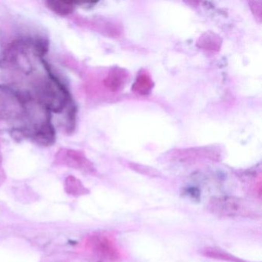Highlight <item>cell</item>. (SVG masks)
Wrapping results in <instances>:
<instances>
[{
	"label": "cell",
	"mask_w": 262,
	"mask_h": 262,
	"mask_svg": "<svg viewBox=\"0 0 262 262\" xmlns=\"http://www.w3.org/2000/svg\"><path fill=\"white\" fill-rule=\"evenodd\" d=\"M85 248L95 258L102 262H115L121 257L116 241L105 233H96L87 237Z\"/></svg>",
	"instance_id": "5b68a950"
},
{
	"label": "cell",
	"mask_w": 262,
	"mask_h": 262,
	"mask_svg": "<svg viewBox=\"0 0 262 262\" xmlns=\"http://www.w3.org/2000/svg\"><path fill=\"white\" fill-rule=\"evenodd\" d=\"M45 74L35 73L30 76L27 91L35 103L50 113H62L74 102L68 86L55 73L51 65L41 60Z\"/></svg>",
	"instance_id": "6da1fadb"
},
{
	"label": "cell",
	"mask_w": 262,
	"mask_h": 262,
	"mask_svg": "<svg viewBox=\"0 0 262 262\" xmlns=\"http://www.w3.org/2000/svg\"><path fill=\"white\" fill-rule=\"evenodd\" d=\"M6 179V173L3 165V154L1 146H0V185H2Z\"/></svg>",
	"instance_id": "4fadbf2b"
},
{
	"label": "cell",
	"mask_w": 262,
	"mask_h": 262,
	"mask_svg": "<svg viewBox=\"0 0 262 262\" xmlns=\"http://www.w3.org/2000/svg\"><path fill=\"white\" fill-rule=\"evenodd\" d=\"M207 210L214 215L226 219L254 217L257 211L246 201L234 196L211 198L207 204Z\"/></svg>",
	"instance_id": "277c9868"
},
{
	"label": "cell",
	"mask_w": 262,
	"mask_h": 262,
	"mask_svg": "<svg viewBox=\"0 0 262 262\" xmlns=\"http://www.w3.org/2000/svg\"><path fill=\"white\" fill-rule=\"evenodd\" d=\"M55 164L68 167L90 174H96V168L85 153L72 148H61L54 158Z\"/></svg>",
	"instance_id": "8992f818"
},
{
	"label": "cell",
	"mask_w": 262,
	"mask_h": 262,
	"mask_svg": "<svg viewBox=\"0 0 262 262\" xmlns=\"http://www.w3.org/2000/svg\"><path fill=\"white\" fill-rule=\"evenodd\" d=\"M35 102L27 91L12 85H0V122L24 123Z\"/></svg>",
	"instance_id": "7a4b0ae2"
},
{
	"label": "cell",
	"mask_w": 262,
	"mask_h": 262,
	"mask_svg": "<svg viewBox=\"0 0 262 262\" xmlns=\"http://www.w3.org/2000/svg\"><path fill=\"white\" fill-rule=\"evenodd\" d=\"M10 135L17 141L29 139L36 145L50 147L56 141V132L51 120V115L36 122L13 127Z\"/></svg>",
	"instance_id": "3957f363"
},
{
	"label": "cell",
	"mask_w": 262,
	"mask_h": 262,
	"mask_svg": "<svg viewBox=\"0 0 262 262\" xmlns=\"http://www.w3.org/2000/svg\"><path fill=\"white\" fill-rule=\"evenodd\" d=\"M200 254L204 257H209L214 260H223L227 262H248L234 254L216 247H205L200 250Z\"/></svg>",
	"instance_id": "52a82bcc"
},
{
	"label": "cell",
	"mask_w": 262,
	"mask_h": 262,
	"mask_svg": "<svg viewBox=\"0 0 262 262\" xmlns=\"http://www.w3.org/2000/svg\"><path fill=\"white\" fill-rule=\"evenodd\" d=\"M127 73L122 69L114 68L110 70L108 76L104 79V85L112 91H117L126 82Z\"/></svg>",
	"instance_id": "9c48e42d"
},
{
	"label": "cell",
	"mask_w": 262,
	"mask_h": 262,
	"mask_svg": "<svg viewBox=\"0 0 262 262\" xmlns=\"http://www.w3.org/2000/svg\"><path fill=\"white\" fill-rule=\"evenodd\" d=\"M151 85L152 83H151V79L147 75L142 74L138 76L133 85V90L140 94H146L152 87Z\"/></svg>",
	"instance_id": "7c38bea8"
},
{
	"label": "cell",
	"mask_w": 262,
	"mask_h": 262,
	"mask_svg": "<svg viewBox=\"0 0 262 262\" xmlns=\"http://www.w3.org/2000/svg\"><path fill=\"white\" fill-rule=\"evenodd\" d=\"M45 4L49 10L60 16H68L73 14L76 8V1L47 0Z\"/></svg>",
	"instance_id": "ba28073f"
},
{
	"label": "cell",
	"mask_w": 262,
	"mask_h": 262,
	"mask_svg": "<svg viewBox=\"0 0 262 262\" xmlns=\"http://www.w3.org/2000/svg\"><path fill=\"white\" fill-rule=\"evenodd\" d=\"M66 191L69 194L74 196V197H79V196L85 195L89 194L90 191L84 186L79 179L74 177L73 176H68L65 181Z\"/></svg>",
	"instance_id": "30bf717a"
},
{
	"label": "cell",
	"mask_w": 262,
	"mask_h": 262,
	"mask_svg": "<svg viewBox=\"0 0 262 262\" xmlns=\"http://www.w3.org/2000/svg\"><path fill=\"white\" fill-rule=\"evenodd\" d=\"M77 119V106L73 102L66 110V131L68 134H72L76 129Z\"/></svg>",
	"instance_id": "8fae6325"
}]
</instances>
